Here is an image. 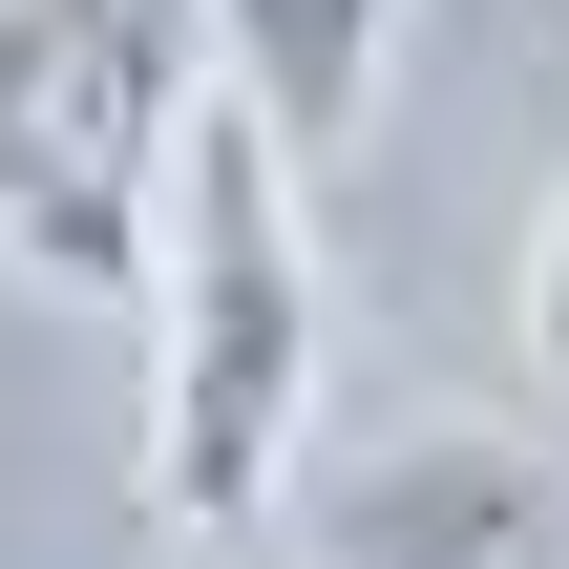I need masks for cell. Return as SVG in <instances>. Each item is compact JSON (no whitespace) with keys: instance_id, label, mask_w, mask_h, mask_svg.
<instances>
[{"instance_id":"cell-1","label":"cell","mask_w":569,"mask_h":569,"mask_svg":"<svg viewBox=\"0 0 569 569\" xmlns=\"http://www.w3.org/2000/svg\"><path fill=\"white\" fill-rule=\"evenodd\" d=\"M127 317H148L127 507L169 549H253L296 507V465H317V169L232 84H190V127H169V211H148Z\"/></svg>"},{"instance_id":"cell-2","label":"cell","mask_w":569,"mask_h":569,"mask_svg":"<svg viewBox=\"0 0 569 569\" xmlns=\"http://www.w3.org/2000/svg\"><path fill=\"white\" fill-rule=\"evenodd\" d=\"M211 84L190 0H0V274L127 296L169 211V127Z\"/></svg>"},{"instance_id":"cell-3","label":"cell","mask_w":569,"mask_h":569,"mask_svg":"<svg viewBox=\"0 0 569 569\" xmlns=\"http://www.w3.org/2000/svg\"><path fill=\"white\" fill-rule=\"evenodd\" d=\"M317 569H569V465L507 422H443V443H380L296 507Z\"/></svg>"},{"instance_id":"cell-4","label":"cell","mask_w":569,"mask_h":569,"mask_svg":"<svg viewBox=\"0 0 569 569\" xmlns=\"http://www.w3.org/2000/svg\"><path fill=\"white\" fill-rule=\"evenodd\" d=\"M211 21V84L296 148V169H338L359 127H380V42H401V0H190Z\"/></svg>"},{"instance_id":"cell-5","label":"cell","mask_w":569,"mask_h":569,"mask_svg":"<svg viewBox=\"0 0 569 569\" xmlns=\"http://www.w3.org/2000/svg\"><path fill=\"white\" fill-rule=\"evenodd\" d=\"M507 338H528V401H569V190L528 232V274H507Z\"/></svg>"}]
</instances>
